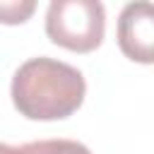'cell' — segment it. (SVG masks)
<instances>
[{
    "label": "cell",
    "instance_id": "cell-1",
    "mask_svg": "<svg viewBox=\"0 0 154 154\" xmlns=\"http://www.w3.org/2000/svg\"><path fill=\"white\" fill-rule=\"evenodd\" d=\"M12 103L31 120H60L72 116L87 91L82 72L63 60L31 58L12 77Z\"/></svg>",
    "mask_w": 154,
    "mask_h": 154
},
{
    "label": "cell",
    "instance_id": "cell-2",
    "mask_svg": "<svg viewBox=\"0 0 154 154\" xmlns=\"http://www.w3.org/2000/svg\"><path fill=\"white\" fill-rule=\"evenodd\" d=\"M106 31V10L99 0H53L46 12V34L53 43L89 53L101 46Z\"/></svg>",
    "mask_w": 154,
    "mask_h": 154
},
{
    "label": "cell",
    "instance_id": "cell-3",
    "mask_svg": "<svg viewBox=\"0 0 154 154\" xmlns=\"http://www.w3.org/2000/svg\"><path fill=\"white\" fill-rule=\"evenodd\" d=\"M118 46L135 63H154V2H128L118 17Z\"/></svg>",
    "mask_w": 154,
    "mask_h": 154
},
{
    "label": "cell",
    "instance_id": "cell-4",
    "mask_svg": "<svg viewBox=\"0 0 154 154\" xmlns=\"http://www.w3.org/2000/svg\"><path fill=\"white\" fill-rule=\"evenodd\" d=\"M24 154H91L82 142L75 140H38L22 144Z\"/></svg>",
    "mask_w": 154,
    "mask_h": 154
},
{
    "label": "cell",
    "instance_id": "cell-5",
    "mask_svg": "<svg viewBox=\"0 0 154 154\" xmlns=\"http://www.w3.org/2000/svg\"><path fill=\"white\" fill-rule=\"evenodd\" d=\"M36 10L34 0H0V22L2 24H22Z\"/></svg>",
    "mask_w": 154,
    "mask_h": 154
},
{
    "label": "cell",
    "instance_id": "cell-6",
    "mask_svg": "<svg viewBox=\"0 0 154 154\" xmlns=\"http://www.w3.org/2000/svg\"><path fill=\"white\" fill-rule=\"evenodd\" d=\"M0 154H24V152H22V147H12V144L0 142Z\"/></svg>",
    "mask_w": 154,
    "mask_h": 154
}]
</instances>
